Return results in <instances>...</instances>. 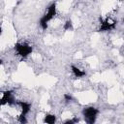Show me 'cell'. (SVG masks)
<instances>
[{"label": "cell", "mask_w": 124, "mask_h": 124, "mask_svg": "<svg viewBox=\"0 0 124 124\" xmlns=\"http://www.w3.org/2000/svg\"><path fill=\"white\" fill-rule=\"evenodd\" d=\"M56 16V3H52L48 6L47 12L41 17L39 24L42 27L43 30H46L47 28V23Z\"/></svg>", "instance_id": "cell-1"}, {"label": "cell", "mask_w": 124, "mask_h": 124, "mask_svg": "<svg viewBox=\"0 0 124 124\" xmlns=\"http://www.w3.org/2000/svg\"><path fill=\"white\" fill-rule=\"evenodd\" d=\"M98 114L99 109L94 107H87L82 109V115L85 119V122H87L88 124H93L96 121Z\"/></svg>", "instance_id": "cell-2"}, {"label": "cell", "mask_w": 124, "mask_h": 124, "mask_svg": "<svg viewBox=\"0 0 124 124\" xmlns=\"http://www.w3.org/2000/svg\"><path fill=\"white\" fill-rule=\"evenodd\" d=\"M15 49H16V53L22 58H26L29 54H31V52L33 50L31 46H29L27 44H20V43H16Z\"/></svg>", "instance_id": "cell-3"}, {"label": "cell", "mask_w": 124, "mask_h": 124, "mask_svg": "<svg viewBox=\"0 0 124 124\" xmlns=\"http://www.w3.org/2000/svg\"><path fill=\"white\" fill-rule=\"evenodd\" d=\"M15 105L16 100L13 97V91L12 90H6L3 92V96L0 99V107L4 105Z\"/></svg>", "instance_id": "cell-4"}, {"label": "cell", "mask_w": 124, "mask_h": 124, "mask_svg": "<svg viewBox=\"0 0 124 124\" xmlns=\"http://www.w3.org/2000/svg\"><path fill=\"white\" fill-rule=\"evenodd\" d=\"M101 20V25H100V29L99 31H102V32H105V31H109V30H112L115 28L116 26V22L115 21H110L108 18L103 20L102 18H100Z\"/></svg>", "instance_id": "cell-5"}, {"label": "cell", "mask_w": 124, "mask_h": 124, "mask_svg": "<svg viewBox=\"0 0 124 124\" xmlns=\"http://www.w3.org/2000/svg\"><path fill=\"white\" fill-rule=\"evenodd\" d=\"M16 104L20 106L21 114H23V115H26L31 109V104L30 103H27V102H24V101H18V102H16Z\"/></svg>", "instance_id": "cell-6"}, {"label": "cell", "mask_w": 124, "mask_h": 124, "mask_svg": "<svg viewBox=\"0 0 124 124\" xmlns=\"http://www.w3.org/2000/svg\"><path fill=\"white\" fill-rule=\"evenodd\" d=\"M71 70H72V73L74 74V76L77 77V78H82V77L86 76V73L84 71L80 70L79 68H78V67H76L74 65L71 66Z\"/></svg>", "instance_id": "cell-7"}, {"label": "cell", "mask_w": 124, "mask_h": 124, "mask_svg": "<svg viewBox=\"0 0 124 124\" xmlns=\"http://www.w3.org/2000/svg\"><path fill=\"white\" fill-rule=\"evenodd\" d=\"M56 121V116L54 114H46L45 118H44V122L45 123H47V124H54Z\"/></svg>", "instance_id": "cell-8"}, {"label": "cell", "mask_w": 124, "mask_h": 124, "mask_svg": "<svg viewBox=\"0 0 124 124\" xmlns=\"http://www.w3.org/2000/svg\"><path fill=\"white\" fill-rule=\"evenodd\" d=\"M63 29H64L65 31H68V30H72V29H73V23H72V20H71V19H68V20L64 23Z\"/></svg>", "instance_id": "cell-9"}, {"label": "cell", "mask_w": 124, "mask_h": 124, "mask_svg": "<svg viewBox=\"0 0 124 124\" xmlns=\"http://www.w3.org/2000/svg\"><path fill=\"white\" fill-rule=\"evenodd\" d=\"M18 121L20 123H27V119H26V115H23V114H20L18 116Z\"/></svg>", "instance_id": "cell-10"}, {"label": "cell", "mask_w": 124, "mask_h": 124, "mask_svg": "<svg viewBox=\"0 0 124 124\" xmlns=\"http://www.w3.org/2000/svg\"><path fill=\"white\" fill-rule=\"evenodd\" d=\"M64 99H65L66 102H71V101L74 100V98H73L70 94H68V93H65V94H64Z\"/></svg>", "instance_id": "cell-11"}, {"label": "cell", "mask_w": 124, "mask_h": 124, "mask_svg": "<svg viewBox=\"0 0 124 124\" xmlns=\"http://www.w3.org/2000/svg\"><path fill=\"white\" fill-rule=\"evenodd\" d=\"M77 122H78V119H77V118H73V119H69V120H66L64 123H66V124H68V123H70V124H73V123H77Z\"/></svg>", "instance_id": "cell-12"}, {"label": "cell", "mask_w": 124, "mask_h": 124, "mask_svg": "<svg viewBox=\"0 0 124 124\" xmlns=\"http://www.w3.org/2000/svg\"><path fill=\"white\" fill-rule=\"evenodd\" d=\"M2 32H3V29H2V27L0 26V36L2 35Z\"/></svg>", "instance_id": "cell-13"}, {"label": "cell", "mask_w": 124, "mask_h": 124, "mask_svg": "<svg viewBox=\"0 0 124 124\" xmlns=\"http://www.w3.org/2000/svg\"><path fill=\"white\" fill-rule=\"evenodd\" d=\"M0 65H3V60L0 58Z\"/></svg>", "instance_id": "cell-14"}]
</instances>
